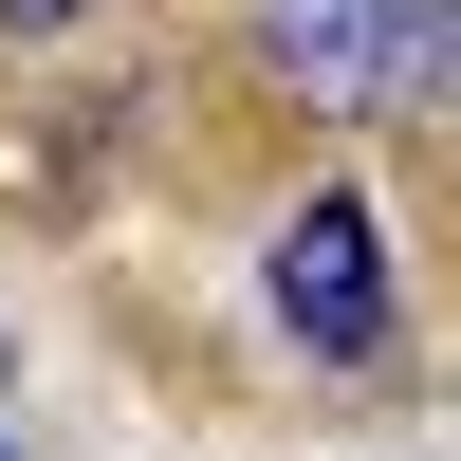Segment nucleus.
Segmentation results:
<instances>
[{
    "label": "nucleus",
    "mask_w": 461,
    "mask_h": 461,
    "mask_svg": "<svg viewBox=\"0 0 461 461\" xmlns=\"http://www.w3.org/2000/svg\"><path fill=\"white\" fill-rule=\"evenodd\" d=\"M258 277H277V332L314 369H369V351H388V221H369V203H295Z\"/></svg>",
    "instance_id": "obj_2"
},
{
    "label": "nucleus",
    "mask_w": 461,
    "mask_h": 461,
    "mask_svg": "<svg viewBox=\"0 0 461 461\" xmlns=\"http://www.w3.org/2000/svg\"><path fill=\"white\" fill-rule=\"evenodd\" d=\"M74 19H93V0H0V37H74Z\"/></svg>",
    "instance_id": "obj_3"
},
{
    "label": "nucleus",
    "mask_w": 461,
    "mask_h": 461,
    "mask_svg": "<svg viewBox=\"0 0 461 461\" xmlns=\"http://www.w3.org/2000/svg\"><path fill=\"white\" fill-rule=\"evenodd\" d=\"M258 37L314 111H425L443 93V0H258Z\"/></svg>",
    "instance_id": "obj_1"
}]
</instances>
